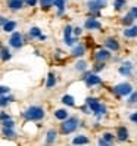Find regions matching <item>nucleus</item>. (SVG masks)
Returning <instances> with one entry per match:
<instances>
[{"mask_svg": "<svg viewBox=\"0 0 137 146\" xmlns=\"http://www.w3.org/2000/svg\"><path fill=\"white\" fill-rule=\"evenodd\" d=\"M24 117L27 119H31V121H38V119H41L44 117V109L40 106H30L24 112Z\"/></svg>", "mask_w": 137, "mask_h": 146, "instance_id": "f257e3e1", "label": "nucleus"}, {"mask_svg": "<svg viewBox=\"0 0 137 146\" xmlns=\"http://www.w3.org/2000/svg\"><path fill=\"white\" fill-rule=\"evenodd\" d=\"M87 106H89V109L91 111L93 114H96V115H99V117L103 115V114L106 112L105 105L99 104L97 99H95V98H89V99H87Z\"/></svg>", "mask_w": 137, "mask_h": 146, "instance_id": "f03ea898", "label": "nucleus"}, {"mask_svg": "<svg viewBox=\"0 0 137 146\" xmlns=\"http://www.w3.org/2000/svg\"><path fill=\"white\" fill-rule=\"evenodd\" d=\"M78 127V119L75 117H71V118H65V121L61 124V131L64 134H69L72 133L75 128Z\"/></svg>", "mask_w": 137, "mask_h": 146, "instance_id": "7ed1b4c3", "label": "nucleus"}, {"mask_svg": "<svg viewBox=\"0 0 137 146\" xmlns=\"http://www.w3.org/2000/svg\"><path fill=\"white\" fill-rule=\"evenodd\" d=\"M114 92L116 94H119V96H128L131 92H133V86L130 83H121L114 87Z\"/></svg>", "mask_w": 137, "mask_h": 146, "instance_id": "20e7f679", "label": "nucleus"}, {"mask_svg": "<svg viewBox=\"0 0 137 146\" xmlns=\"http://www.w3.org/2000/svg\"><path fill=\"white\" fill-rule=\"evenodd\" d=\"M84 81H85V84H87L89 87H91V86L100 84L102 83V78H100V77H97L96 74H85L84 75Z\"/></svg>", "mask_w": 137, "mask_h": 146, "instance_id": "39448f33", "label": "nucleus"}, {"mask_svg": "<svg viewBox=\"0 0 137 146\" xmlns=\"http://www.w3.org/2000/svg\"><path fill=\"white\" fill-rule=\"evenodd\" d=\"M9 43H11V46H12V47H15V49H19V47L22 46V36H21V33L15 31V33L12 34V36H11Z\"/></svg>", "mask_w": 137, "mask_h": 146, "instance_id": "423d86ee", "label": "nucleus"}, {"mask_svg": "<svg viewBox=\"0 0 137 146\" xmlns=\"http://www.w3.org/2000/svg\"><path fill=\"white\" fill-rule=\"evenodd\" d=\"M106 6V0H90L89 2V9L96 12L99 9H103V7Z\"/></svg>", "mask_w": 137, "mask_h": 146, "instance_id": "0eeeda50", "label": "nucleus"}, {"mask_svg": "<svg viewBox=\"0 0 137 146\" xmlns=\"http://www.w3.org/2000/svg\"><path fill=\"white\" fill-rule=\"evenodd\" d=\"M71 34H72V27L71 25H66L65 31H64V40H65V44H68V46L74 44V38L71 37Z\"/></svg>", "mask_w": 137, "mask_h": 146, "instance_id": "6e6552de", "label": "nucleus"}, {"mask_svg": "<svg viewBox=\"0 0 137 146\" xmlns=\"http://www.w3.org/2000/svg\"><path fill=\"white\" fill-rule=\"evenodd\" d=\"M84 27L87 28V30H100L102 28V24L97 19H95V18H90V19L85 21Z\"/></svg>", "mask_w": 137, "mask_h": 146, "instance_id": "1a4fd4ad", "label": "nucleus"}, {"mask_svg": "<svg viewBox=\"0 0 137 146\" xmlns=\"http://www.w3.org/2000/svg\"><path fill=\"white\" fill-rule=\"evenodd\" d=\"M95 58L97 59V61H102V62H105L106 59L111 58V53H109V50H105V49H102V50H97V52L95 53Z\"/></svg>", "mask_w": 137, "mask_h": 146, "instance_id": "9d476101", "label": "nucleus"}, {"mask_svg": "<svg viewBox=\"0 0 137 146\" xmlns=\"http://www.w3.org/2000/svg\"><path fill=\"white\" fill-rule=\"evenodd\" d=\"M116 137H118V140H127L128 139V130L125 127H118V130H116Z\"/></svg>", "mask_w": 137, "mask_h": 146, "instance_id": "9b49d317", "label": "nucleus"}, {"mask_svg": "<svg viewBox=\"0 0 137 146\" xmlns=\"http://www.w3.org/2000/svg\"><path fill=\"white\" fill-rule=\"evenodd\" d=\"M24 6V0H7V7L16 11V9H21Z\"/></svg>", "mask_w": 137, "mask_h": 146, "instance_id": "f8f14e48", "label": "nucleus"}, {"mask_svg": "<svg viewBox=\"0 0 137 146\" xmlns=\"http://www.w3.org/2000/svg\"><path fill=\"white\" fill-rule=\"evenodd\" d=\"M131 70H133V65L130 62H127V64H124V66L119 68V74L128 77V75H131Z\"/></svg>", "mask_w": 137, "mask_h": 146, "instance_id": "ddd939ff", "label": "nucleus"}, {"mask_svg": "<svg viewBox=\"0 0 137 146\" xmlns=\"http://www.w3.org/2000/svg\"><path fill=\"white\" fill-rule=\"evenodd\" d=\"M105 46H106L109 50H118V49H119V44H118V41H116L115 38H106Z\"/></svg>", "mask_w": 137, "mask_h": 146, "instance_id": "4468645a", "label": "nucleus"}, {"mask_svg": "<svg viewBox=\"0 0 137 146\" xmlns=\"http://www.w3.org/2000/svg\"><path fill=\"white\" fill-rule=\"evenodd\" d=\"M124 36L128 37V38H134V37H137V27H130V28L124 30Z\"/></svg>", "mask_w": 137, "mask_h": 146, "instance_id": "2eb2a0df", "label": "nucleus"}, {"mask_svg": "<svg viewBox=\"0 0 137 146\" xmlns=\"http://www.w3.org/2000/svg\"><path fill=\"white\" fill-rule=\"evenodd\" d=\"M15 28H16V22H15V21H6V22L3 24V30H5L6 33H12Z\"/></svg>", "mask_w": 137, "mask_h": 146, "instance_id": "dca6fc26", "label": "nucleus"}, {"mask_svg": "<svg viewBox=\"0 0 137 146\" xmlns=\"http://www.w3.org/2000/svg\"><path fill=\"white\" fill-rule=\"evenodd\" d=\"M12 58V55H11V52L9 50H7L6 47H2L0 49V59H2V61H9V59Z\"/></svg>", "mask_w": 137, "mask_h": 146, "instance_id": "f3484780", "label": "nucleus"}, {"mask_svg": "<svg viewBox=\"0 0 137 146\" xmlns=\"http://www.w3.org/2000/svg\"><path fill=\"white\" fill-rule=\"evenodd\" d=\"M55 84H56V78H55V74H53V72H50V74H49V77H47V83H46V87H47V89H52Z\"/></svg>", "mask_w": 137, "mask_h": 146, "instance_id": "a211bd4d", "label": "nucleus"}, {"mask_svg": "<svg viewBox=\"0 0 137 146\" xmlns=\"http://www.w3.org/2000/svg\"><path fill=\"white\" fill-rule=\"evenodd\" d=\"M84 46L83 44H78V46H75L74 49H72V55L74 56H83L84 55Z\"/></svg>", "mask_w": 137, "mask_h": 146, "instance_id": "6ab92c4d", "label": "nucleus"}, {"mask_svg": "<svg viewBox=\"0 0 137 146\" xmlns=\"http://www.w3.org/2000/svg\"><path fill=\"white\" fill-rule=\"evenodd\" d=\"M74 145H85V143H89V139L85 136H77L75 139L72 140Z\"/></svg>", "mask_w": 137, "mask_h": 146, "instance_id": "aec40b11", "label": "nucleus"}, {"mask_svg": "<svg viewBox=\"0 0 137 146\" xmlns=\"http://www.w3.org/2000/svg\"><path fill=\"white\" fill-rule=\"evenodd\" d=\"M62 102H64L65 105H68V106H74V105H75L74 98H72V96H69V94H65V96L62 98Z\"/></svg>", "mask_w": 137, "mask_h": 146, "instance_id": "412c9836", "label": "nucleus"}, {"mask_svg": "<svg viewBox=\"0 0 137 146\" xmlns=\"http://www.w3.org/2000/svg\"><path fill=\"white\" fill-rule=\"evenodd\" d=\"M3 136L7 137V139H12V137H15L16 134H15V131L12 130V128H9V127H3Z\"/></svg>", "mask_w": 137, "mask_h": 146, "instance_id": "4be33fe9", "label": "nucleus"}, {"mask_svg": "<svg viewBox=\"0 0 137 146\" xmlns=\"http://www.w3.org/2000/svg\"><path fill=\"white\" fill-rule=\"evenodd\" d=\"M56 140V131L55 130H49L47 131V137H46V142L47 143H53Z\"/></svg>", "mask_w": 137, "mask_h": 146, "instance_id": "5701e85b", "label": "nucleus"}, {"mask_svg": "<svg viewBox=\"0 0 137 146\" xmlns=\"http://www.w3.org/2000/svg\"><path fill=\"white\" fill-rule=\"evenodd\" d=\"M55 117L58 119H65V118H68V112H66L65 109H58L56 112H55Z\"/></svg>", "mask_w": 137, "mask_h": 146, "instance_id": "b1692460", "label": "nucleus"}, {"mask_svg": "<svg viewBox=\"0 0 137 146\" xmlns=\"http://www.w3.org/2000/svg\"><path fill=\"white\" fill-rule=\"evenodd\" d=\"M53 5L59 9V15H62V12H64V6H65V0H53Z\"/></svg>", "mask_w": 137, "mask_h": 146, "instance_id": "393cba45", "label": "nucleus"}, {"mask_svg": "<svg viewBox=\"0 0 137 146\" xmlns=\"http://www.w3.org/2000/svg\"><path fill=\"white\" fill-rule=\"evenodd\" d=\"M12 100H13L12 96H0V106H6Z\"/></svg>", "mask_w": 137, "mask_h": 146, "instance_id": "a878e982", "label": "nucleus"}, {"mask_svg": "<svg viewBox=\"0 0 137 146\" xmlns=\"http://www.w3.org/2000/svg\"><path fill=\"white\" fill-rule=\"evenodd\" d=\"M125 5H127L125 0H115V2H114V6H115V9H116V11H121Z\"/></svg>", "mask_w": 137, "mask_h": 146, "instance_id": "bb28decb", "label": "nucleus"}, {"mask_svg": "<svg viewBox=\"0 0 137 146\" xmlns=\"http://www.w3.org/2000/svg\"><path fill=\"white\" fill-rule=\"evenodd\" d=\"M30 36H31L32 38H36V37L38 38V37L41 36V33H40V30H38L37 27H32V28L30 30Z\"/></svg>", "mask_w": 137, "mask_h": 146, "instance_id": "cd10ccee", "label": "nucleus"}, {"mask_svg": "<svg viewBox=\"0 0 137 146\" xmlns=\"http://www.w3.org/2000/svg\"><path fill=\"white\" fill-rule=\"evenodd\" d=\"M133 21H134V18H133V16H131L130 13H128L127 16H124V18H122V24H124V25H131V24H133Z\"/></svg>", "mask_w": 137, "mask_h": 146, "instance_id": "c85d7f7f", "label": "nucleus"}, {"mask_svg": "<svg viewBox=\"0 0 137 146\" xmlns=\"http://www.w3.org/2000/svg\"><path fill=\"white\" fill-rule=\"evenodd\" d=\"M75 68L78 71H85V68H87V64H85L84 61H78L77 62V65H75Z\"/></svg>", "mask_w": 137, "mask_h": 146, "instance_id": "c756f323", "label": "nucleus"}, {"mask_svg": "<svg viewBox=\"0 0 137 146\" xmlns=\"http://www.w3.org/2000/svg\"><path fill=\"white\" fill-rule=\"evenodd\" d=\"M2 124H3V127H9V128H12L15 123L12 121L11 118H7V119H3V121H2Z\"/></svg>", "mask_w": 137, "mask_h": 146, "instance_id": "7c9ffc66", "label": "nucleus"}, {"mask_svg": "<svg viewBox=\"0 0 137 146\" xmlns=\"http://www.w3.org/2000/svg\"><path fill=\"white\" fill-rule=\"evenodd\" d=\"M40 3H41V6L44 7V9H47V7H50L53 5V0H41Z\"/></svg>", "mask_w": 137, "mask_h": 146, "instance_id": "2f4dec72", "label": "nucleus"}, {"mask_svg": "<svg viewBox=\"0 0 137 146\" xmlns=\"http://www.w3.org/2000/svg\"><path fill=\"white\" fill-rule=\"evenodd\" d=\"M130 94H131V96L128 98V104H137V92H136V93L131 92Z\"/></svg>", "mask_w": 137, "mask_h": 146, "instance_id": "473e14b6", "label": "nucleus"}, {"mask_svg": "<svg viewBox=\"0 0 137 146\" xmlns=\"http://www.w3.org/2000/svg\"><path fill=\"white\" fill-rule=\"evenodd\" d=\"M103 139H105V140L111 145V143L114 142V134H111V133H105V134H103Z\"/></svg>", "mask_w": 137, "mask_h": 146, "instance_id": "72a5a7b5", "label": "nucleus"}, {"mask_svg": "<svg viewBox=\"0 0 137 146\" xmlns=\"http://www.w3.org/2000/svg\"><path fill=\"white\" fill-rule=\"evenodd\" d=\"M105 68V62H102V61H99L97 64H96V66H95V71L96 72H99V71H102Z\"/></svg>", "mask_w": 137, "mask_h": 146, "instance_id": "f704fd0d", "label": "nucleus"}, {"mask_svg": "<svg viewBox=\"0 0 137 146\" xmlns=\"http://www.w3.org/2000/svg\"><path fill=\"white\" fill-rule=\"evenodd\" d=\"M7 92H9V89H7L6 86H0V96L5 94V93H7Z\"/></svg>", "mask_w": 137, "mask_h": 146, "instance_id": "c9c22d12", "label": "nucleus"}, {"mask_svg": "<svg viewBox=\"0 0 137 146\" xmlns=\"http://www.w3.org/2000/svg\"><path fill=\"white\" fill-rule=\"evenodd\" d=\"M130 15L133 16V18H134V19L137 18V7H133V9L130 11Z\"/></svg>", "mask_w": 137, "mask_h": 146, "instance_id": "e433bc0d", "label": "nucleus"}, {"mask_svg": "<svg viewBox=\"0 0 137 146\" xmlns=\"http://www.w3.org/2000/svg\"><path fill=\"white\" fill-rule=\"evenodd\" d=\"M25 3L28 6H36L37 5V0H25Z\"/></svg>", "mask_w": 137, "mask_h": 146, "instance_id": "4c0bfd02", "label": "nucleus"}, {"mask_svg": "<svg viewBox=\"0 0 137 146\" xmlns=\"http://www.w3.org/2000/svg\"><path fill=\"white\" fill-rule=\"evenodd\" d=\"M130 119H131V121H133V123H137V112H134V114H131V115H130Z\"/></svg>", "mask_w": 137, "mask_h": 146, "instance_id": "58836bf2", "label": "nucleus"}, {"mask_svg": "<svg viewBox=\"0 0 137 146\" xmlns=\"http://www.w3.org/2000/svg\"><path fill=\"white\" fill-rule=\"evenodd\" d=\"M72 31H74V34H75V36H80V34H81V28H80V27H77V28H74Z\"/></svg>", "mask_w": 137, "mask_h": 146, "instance_id": "ea45409f", "label": "nucleus"}, {"mask_svg": "<svg viewBox=\"0 0 137 146\" xmlns=\"http://www.w3.org/2000/svg\"><path fill=\"white\" fill-rule=\"evenodd\" d=\"M7 118H9L7 114H0V119H2V121H3V119H7Z\"/></svg>", "mask_w": 137, "mask_h": 146, "instance_id": "a19ab883", "label": "nucleus"}, {"mask_svg": "<svg viewBox=\"0 0 137 146\" xmlns=\"http://www.w3.org/2000/svg\"><path fill=\"white\" fill-rule=\"evenodd\" d=\"M99 145H109V143L103 139V137H102V139H99Z\"/></svg>", "mask_w": 137, "mask_h": 146, "instance_id": "79ce46f5", "label": "nucleus"}, {"mask_svg": "<svg viewBox=\"0 0 137 146\" xmlns=\"http://www.w3.org/2000/svg\"><path fill=\"white\" fill-rule=\"evenodd\" d=\"M6 21H7L6 18H3V16H0V25H2V27H3V24H5Z\"/></svg>", "mask_w": 137, "mask_h": 146, "instance_id": "37998d69", "label": "nucleus"}]
</instances>
